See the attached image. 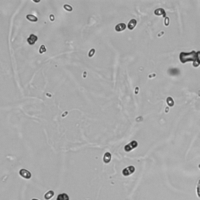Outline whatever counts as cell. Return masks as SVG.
<instances>
[{
    "instance_id": "5b68a950",
    "label": "cell",
    "mask_w": 200,
    "mask_h": 200,
    "mask_svg": "<svg viewBox=\"0 0 200 200\" xmlns=\"http://www.w3.org/2000/svg\"><path fill=\"white\" fill-rule=\"evenodd\" d=\"M154 14L156 16H163L164 18L166 17V12H165V10L163 8H157V9H155Z\"/></svg>"
},
{
    "instance_id": "d6986e66",
    "label": "cell",
    "mask_w": 200,
    "mask_h": 200,
    "mask_svg": "<svg viewBox=\"0 0 200 200\" xmlns=\"http://www.w3.org/2000/svg\"><path fill=\"white\" fill-rule=\"evenodd\" d=\"M142 119H143V118L140 116V117H138V118H136V121H137V122H141V121H142Z\"/></svg>"
},
{
    "instance_id": "cb8c5ba5",
    "label": "cell",
    "mask_w": 200,
    "mask_h": 200,
    "mask_svg": "<svg viewBox=\"0 0 200 200\" xmlns=\"http://www.w3.org/2000/svg\"><path fill=\"white\" fill-rule=\"evenodd\" d=\"M156 76V74H150L149 75V78H152V77H155Z\"/></svg>"
},
{
    "instance_id": "9a60e30c",
    "label": "cell",
    "mask_w": 200,
    "mask_h": 200,
    "mask_svg": "<svg viewBox=\"0 0 200 200\" xmlns=\"http://www.w3.org/2000/svg\"><path fill=\"white\" fill-rule=\"evenodd\" d=\"M130 146L132 147V149H134V148H136V147H137L138 146V142L137 141H135V140H133V141H131L130 143Z\"/></svg>"
},
{
    "instance_id": "ffe728a7",
    "label": "cell",
    "mask_w": 200,
    "mask_h": 200,
    "mask_svg": "<svg viewBox=\"0 0 200 200\" xmlns=\"http://www.w3.org/2000/svg\"><path fill=\"white\" fill-rule=\"evenodd\" d=\"M54 19H55V18H54V15L51 14V15H50V20H51V21H54Z\"/></svg>"
},
{
    "instance_id": "7a4b0ae2",
    "label": "cell",
    "mask_w": 200,
    "mask_h": 200,
    "mask_svg": "<svg viewBox=\"0 0 200 200\" xmlns=\"http://www.w3.org/2000/svg\"><path fill=\"white\" fill-rule=\"evenodd\" d=\"M19 175L24 178V179H30L31 177H32V174L30 173V171H28L27 169H24V168H22V169H20L19 171Z\"/></svg>"
},
{
    "instance_id": "9c48e42d",
    "label": "cell",
    "mask_w": 200,
    "mask_h": 200,
    "mask_svg": "<svg viewBox=\"0 0 200 200\" xmlns=\"http://www.w3.org/2000/svg\"><path fill=\"white\" fill-rule=\"evenodd\" d=\"M56 200H69V196L66 193H61L57 196Z\"/></svg>"
},
{
    "instance_id": "f1b7e54d",
    "label": "cell",
    "mask_w": 200,
    "mask_h": 200,
    "mask_svg": "<svg viewBox=\"0 0 200 200\" xmlns=\"http://www.w3.org/2000/svg\"><path fill=\"white\" fill-rule=\"evenodd\" d=\"M198 167H199V169H200V164H199V166H198Z\"/></svg>"
},
{
    "instance_id": "6da1fadb",
    "label": "cell",
    "mask_w": 200,
    "mask_h": 200,
    "mask_svg": "<svg viewBox=\"0 0 200 200\" xmlns=\"http://www.w3.org/2000/svg\"><path fill=\"white\" fill-rule=\"evenodd\" d=\"M180 61L182 63H186L188 61H192L194 62H200V51H192L189 52V53H185V52H181L180 53Z\"/></svg>"
},
{
    "instance_id": "44dd1931",
    "label": "cell",
    "mask_w": 200,
    "mask_h": 200,
    "mask_svg": "<svg viewBox=\"0 0 200 200\" xmlns=\"http://www.w3.org/2000/svg\"><path fill=\"white\" fill-rule=\"evenodd\" d=\"M134 92H135V94H138V92H139V87H136Z\"/></svg>"
},
{
    "instance_id": "d4e9b609",
    "label": "cell",
    "mask_w": 200,
    "mask_h": 200,
    "mask_svg": "<svg viewBox=\"0 0 200 200\" xmlns=\"http://www.w3.org/2000/svg\"><path fill=\"white\" fill-rule=\"evenodd\" d=\"M46 96L47 97H51V94L50 93H46Z\"/></svg>"
},
{
    "instance_id": "603a6c76",
    "label": "cell",
    "mask_w": 200,
    "mask_h": 200,
    "mask_svg": "<svg viewBox=\"0 0 200 200\" xmlns=\"http://www.w3.org/2000/svg\"><path fill=\"white\" fill-rule=\"evenodd\" d=\"M168 112H169V107L167 106V107L165 108V113H168Z\"/></svg>"
},
{
    "instance_id": "83f0119b",
    "label": "cell",
    "mask_w": 200,
    "mask_h": 200,
    "mask_svg": "<svg viewBox=\"0 0 200 200\" xmlns=\"http://www.w3.org/2000/svg\"><path fill=\"white\" fill-rule=\"evenodd\" d=\"M198 94H199V95H200V91H199V92H198Z\"/></svg>"
},
{
    "instance_id": "277c9868",
    "label": "cell",
    "mask_w": 200,
    "mask_h": 200,
    "mask_svg": "<svg viewBox=\"0 0 200 200\" xmlns=\"http://www.w3.org/2000/svg\"><path fill=\"white\" fill-rule=\"evenodd\" d=\"M37 40H38V37H37L35 34H31V35L28 37V39H27L29 45H34V44L36 43Z\"/></svg>"
},
{
    "instance_id": "8fae6325",
    "label": "cell",
    "mask_w": 200,
    "mask_h": 200,
    "mask_svg": "<svg viewBox=\"0 0 200 200\" xmlns=\"http://www.w3.org/2000/svg\"><path fill=\"white\" fill-rule=\"evenodd\" d=\"M54 196V191L53 190H49L48 192H46L45 193V195H44V198L46 199V200H49V199H51L52 197Z\"/></svg>"
},
{
    "instance_id": "ac0fdd59",
    "label": "cell",
    "mask_w": 200,
    "mask_h": 200,
    "mask_svg": "<svg viewBox=\"0 0 200 200\" xmlns=\"http://www.w3.org/2000/svg\"><path fill=\"white\" fill-rule=\"evenodd\" d=\"M94 53H95V49H94V48H92L89 52H88V56L89 57H93V55H94Z\"/></svg>"
},
{
    "instance_id": "52a82bcc",
    "label": "cell",
    "mask_w": 200,
    "mask_h": 200,
    "mask_svg": "<svg viewBox=\"0 0 200 200\" xmlns=\"http://www.w3.org/2000/svg\"><path fill=\"white\" fill-rule=\"evenodd\" d=\"M111 158H112V156H111V153H110V152L104 153V155H103V162H104L105 164H108V163L111 161Z\"/></svg>"
},
{
    "instance_id": "484cf974",
    "label": "cell",
    "mask_w": 200,
    "mask_h": 200,
    "mask_svg": "<svg viewBox=\"0 0 200 200\" xmlns=\"http://www.w3.org/2000/svg\"><path fill=\"white\" fill-rule=\"evenodd\" d=\"M162 35H163V32H162V33H159V34H158V36H159V37H160V36H162Z\"/></svg>"
},
{
    "instance_id": "5bb4252c",
    "label": "cell",
    "mask_w": 200,
    "mask_h": 200,
    "mask_svg": "<svg viewBox=\"0 0 200 200\" xmlns=\"http://www.w3.org/2000/svg\"><path fill=\"white\" fill-rule=\"evenodd\" d=\"M45 52H46V47H45V45H41V46L39 47V53L42 54V53H45Z\"/></svg>"
},
{
    "instance_id": "3957f363",
    "label": "cell",
    "mask_w": 200,
    "mask_h": 200,
    "mask_svg": "<svg viewBox=\"0 0 200 200\" xmlns=\"http://www.w3.org/2000/svg\"><path fill=\"white\" fill-rule=\"evenodd\" d=\"M134 171H135V167L131 165V166L124 168L122 170V174H123V176H130L132 173H134Z\"/></svg>"
},
{
    "instance_id": "e0dca14e",
    "label": "cell",
    "mask_w": 200,
    "mask_h": 200,
    "mask_svg": "<svg viewBox=\"0 0 200 200\" xmlns=\"http://www.w3.org/2000/svg\"><path fill=\"white\" fill-rule=\"evenodd\" d=\"M169 23H170V20H169V18L166 16V17L164 18V25H165V26H169Z\"/></svg>"
},
{
    "instance_id": "2e32d148",
    "label": "cell",
    "mask_w": 200,
    "mask_h": 200,
    "mask_svg": "<svg viewBox=\"0 0 200 200\" xmlns=\"http://www.w3.org/2000/svg\"><path fill=\"white\" fill-rule=\"evenodd\" d=\"M124 150H125L126 152H130V151L132 150V147L130 146V144H127V145L124 146Z\"/></svg>"
},
{
    "instance_id": "ba28073f",
    "label": "cell",
    "mask_w": 200,
    "mask_h": 200,
    "mask_svg": "<svg viewBox=\"0 0 200 200\" xmlns=\"http://www.w3.org/2000/svg\"><path fill=\"white\" fill-rule=\"evenodd\" d=\"M136 24H137V21H136V19H131L128 22V24H127V27H128L129 30H133L135 28Z\"/></svg>"
},
{
    "instance_id": "4316f807",
    "label": "cell",
    "mask_w": 200,
    "mask_h": 200,
    "mask_svg": "<svg viewBox=\"0 0 200 200\" xmlns=\"http://www.w3.org/2000/svg\"><path fill=\"white\" fill-rule=\"evenodd\" d=\"M32 200H39V199H37V198H33Z\"/></svg>"
},
{
    "instance_id": "4fadbf2b",
    "label": "cell",
    "mask_w": 200,
    "mask_h": 200,
    "mask_svg": "<svg viewBox=\"0 0 200 200\" xmlns=\"http://www.w3.org/2000/svg\"><path fill=\"white\" fill-rule=\"evenodd\" d=\"M63 8H64L66 11H72V10H73V7L71 5H69V4H64V5H63Z\"/></svg>"
},
{
    "instance_id": "7c38bea8",
    "label": "cell",
    "mask_w": 200,
    "mask_h": 200,
    "mask_svg": "<svg viewBox=\"0 0 200 200\" xmlns=\"http://www.w3.org/2000/svg\"><path fill=\"white\" fill-rule=\"evenodd\" d=\"M166 103H167V105H168V107L174 106V100L172 99L171 96H168V97L166 98Z\"/></svg>"
},
{
    "instance_id": "8992f818",
    "label": "cell",
    "mask_w": 200,
    "mask_h": 200,
    "mask_svg": "<svg viewBox=\"0 0 200 200\" xmlns=\"http://www.w3.org/2000/svg\"><path fill=\"white\" fill-rule=\"evenodd\" d=\"M126 27H127V25L125 23H118L115 26V31H116V32H122V31H124L126 29Z\"/></svg>"
},
{
    "instance_id": "30bf717a",
    "label": "cell",
    "mask_w": 200,
    "mask_h": 200,
    "mask_svg": "<svg viewBox=\"0 0 200 200\" xmlns=\"http://www.w3.org/2000/svg\"><path fill=\"white\" fill-rule=\"evenodd\" d=\"M26 18H27V20L31 21V22H37V20H38L37 17L35 15H33V14H27Z\"/></svg>"
},
{
    "instance_id": "7402d4cb",
    "label": "cell",
    "mask_w": 200,
    "mask_h": 200,
    "mask_svg": "<svg viewBox=\"0 0 200 200\" xmlns=\"http://www.w3.org/2000/svg\"><path fill=\"white\" fill-rule=\"evenodd\" d=\"M67 114H68V112H67V111H65L64 113H62V117H65V116H66V115H67Z\"/></svg>"
}]
</instances>
